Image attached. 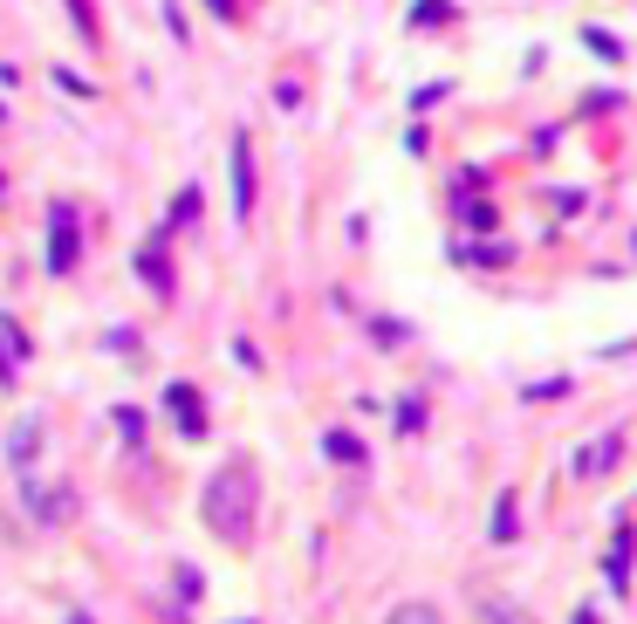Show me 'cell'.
Masks as SVG:
<instances>
[{
	"label": "cell",
	"mask_w": 637,
	"mask_h": 624,
	"mask_svg": "<svg viewBox=\"0 0 637 624\" xmlns=\"http://www.w3.org/2000/svg\"><path fill=\"white\" fill-rule=\"evenodd\" d=\"M384 624H439V604H425V597H412V604H397Z\"/></svg>",
	"instance_id": "30bf717a"
},
{
	"label": "cell",
	"mask_w": 637,
	"mask_h": 624,
	"mask_svg": "<svg viewBox=\"0 0 637 624\" xmlns=\"http://www.w3.org/2000/svg\"><path fill=\"white\" fill-rule=\"evenodd\" d=\"M28 509L42 515V522H62L75 501H69V487H28Z\"/></svg>",
	"instance_id": "8992f818"
},
{
	"label": "cell",
	"mask_w": 637,
	"mask_h": 624,
	"mask_svg": "<svg viewBox=\"0 0 637 624\" xmlns=\"http://www.w3.org/2000/svg\"><path fill=\"white\" fill-rule=\"evenodd\" d=\"M226 165H233V213L254 220V138H247V131H233Z\"/></svg>",
	"instance_id": "7a4b0ae2"
},
{
	"label": "cell",
	"mask_w": 637,
	"mask_h": 624,
	"mask_svg": "<svg viewBox=\"0 0 637 624\" xmlns=\"http://www.w3.org/2000/svg\"><path fill=\"white\" fill-rule=\"evenodd\" d=\"M138 268H144L151 295H172V268H165V254H158V248H144V254H138Z\"/></svg>",
	"instance_id": "ba28073f"
},
{
	"label": "cell",
	"mask_w": 637,
	"mask_h": 624,
	"mask_svg": "<svg viewBox=\"0 0 637 624\" xmlns=\"http://www.w3.org/2000/svg\"><path fill=\"white\" fill-rule=\"evenodd\" d=\"M446 21V0H418V28H439Z\"/></svg>",
	"instance_id": "4fadbf2b"
},
{
	"label": "cell",
	"mask_w": 637,
	"mask_h": 624,
	"mask_svg": "<svg viewBox=\"0 0 637 624\" xmlns=\"http://www.w3.org/2000/svg\"><path fill=\"white\" fill-rule=\"evenodd\" d=\"M617 460H624V440H617V433H604V440H589V446L576 453V474H583V481H596V474H610Z\"/></svg>",
	"instance_id": "3957f363"
},
{
	"label": "cell",
	"mask_w": 637,
	"mask_h": 624,
	"mask_svg": "<svg viewBox=\"0 0 637 624\" xmlns=\"http://www.w3.org/2000/svg\"><path fill=\"white\" fill-rule=\"evenodd\" d=\"M514 529H522V515H514V494L494 509V542H514Z\"/></svg>",
	"instance_id": "8fae6325"
},
{
	"label": "cell",
	"mask_w": 637,
	"mask_h": 624,
	"mask_svg": "<svg viewBox=\"0 0 637 624\" xmlns=\"http://www.w3.org/2000/svg\"><path fill=\"white\" fill-rule=\"evenodd\" d=\"M487 624H522V611H501V604H487Z\"/></svg>",
	"instance_id": "9a60e30c"
},
{
	"label": "cell",
	"mask_w": 637,
	"mask_h": 624,
	"mask_svg": "<svg viewBox=\"0 0 637 624\" xmlns=\"http://www.w3.org/2000/svg\"><path fill=\"white\" fill-rule=\"evenodd\" d=\"M425 425V405H397V433H418Z\"/></svg>",
	"instance_id": "5bb4252c"
},
{
	"label": "cell",
	"mask_w": 637,
	"mask_h": 624,
	"mask_svg": "<svg viewBox=\"0 0 637 624\" xmlns=\"http://www.w3.org/2000/svg\"><path fill=\"white\" fill-rule=\"evenodd\" d=\"M34 446H42V419H21V433L8 440V460H14V466H28V460H34Z\"/></svg>",
	"instance_id": "52a82bcc"
},
{
	"label": "cell",
	"mask_w": 637,
	"mask_h": 624,
	"mask_svg": "<svg viewBox=\"0 0 637 624\" xmlns=\"http://www.w3.org/2000/svg\"><path fill=\"white\" fill-rule=\"evenodd\" d=\"M49 227H55V241H49V268H55V275H69V261H75V213H69V207H55V213H49Z\"/></svg>",
	"instance_id": "277c9868"
},
{
	"label": "cell",
	"mask_w": 637,
	"mask_h": 624,
	"mask_svg": "<svg viewBox=\"0 0 637 624\" xmlns=\"http://www.w3.org/2000/svg\"><path fill=\"white\" fill-rule=\"evenodd\" d=\"M213 14H220V21H233V0H213Z\"/></svg>",
	"instance_id": "2e32d148"
},
{
	"label": "cell",
	"mask_w": 637,
	"mask_h": 624,
	"mask_svg": "<svg viewBox=\"0 0 637 624\" xmlns=\"http://www.w3.org/2000/svg\"><path fill=\"white\" fill-rule=\"evenodd\" d=\"M254 494H261V481H254L247 460L241 466H220L213 487H206V529L220 542H233V550H247V542H254Z\"/></svg>",
	"instance_id": "6da1fadb"
},
{
	"label": "cell",
	"mask_w": 637,
	"mask_h": 624,
	"mask_svg": "<svg viewBox=\"0 0 637 624\" xmlns=\"http://www.w3.org/2000/svg\"><path fill=\"white\" fill-rule=\"evenodd\" d=\"M165 412L185 425V440L206 433V412H199V392H192V384H172V392H165Z\"/></svg>",
	"instance_id": "5b68a950"
},
{
	"label": "cell",
	"mask_w": 637,
	"mask_h": 624,
	"mask_svg": "<svg viewBox=\"0 0 637 624\" xmlns=\"http://www.w3.org/2000/svg\"><path fill=\"white\" fill-rule=\"evenodd\" d=\"M604 570H610V583L624 591V576H630V529H617V542H610V556H604Z\"/></svg>",
	"instance_id": "9c48e42d"
},
{
	"label": "cell",
	"mask_w": 637,
	"mask_h": 624,
	"mask_svg": "<svg viewBox=\"0 0 637 624\" xmlns=\"http://www.w3.org/2000/svg\"><path fill=\"white\" fill-rule=\"evenodd\" d=\"M323 446H330V460H350V466H356V460H364V446H356V440H350V433H330V440H323Z\"/></svg>",
	"instance_id": "7c38bea8"
}]
</instances>
